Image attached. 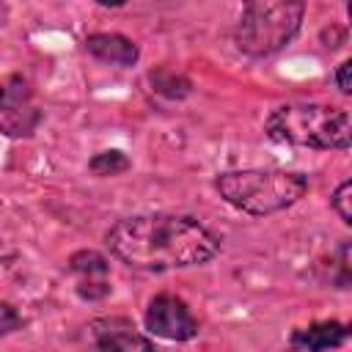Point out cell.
<instances>
[{
  "mask_svg": "<svg viewBox=\"0 0 352 352\" xmlns=\"http://www.w3.org/2000/svg\"><path fill=\"white\" fill-rule=\"evenodd\" d=\"M104 245L121 264L143 272L198 267L220 253V236L212 228L173 212L124 217L110 226Z\"/></svg>",
  "mask_w": 352,
  "mask_h": 352,
  "instance_id": "obj_1",
  "label": "cell"
},
{
  "mask_svg": "<svg viewBox=\"0 0 352 352\" xmlns=\"http://www.w3.org/2000/svg\"><path fill=\"white\" fill-rule=\"evenodd\" d=\"M264 132L275 143L314 148V151H346L352 143V118L341 104L322 102H292L275 107Z\"/></svg>",
  "mask_w": 352,
  "mask_h": 352,
  "instance_id": "obj_2",
  "label": "cell"
},
{
  "mask_svg": "<svg viewBox=\"0 0 352 352\" xmlns=\"http://www.w3.org/2000/svg\"><path fill=\"white\" fill-rule=\"evenodd\" d=\"M214 190L228 206L250 217H267L294 206L308 192V176L297 170H264V168L226 170L214 179Z\"/></svg>",
  "mask_w": 352,
  "mask_h": 352,
  "instance_id": "obj_3",
  "label": "cell"
},
{
  "mask_svg": "<svg viewBox=\"0 0 352 352\" xmlns=\"http://www.w3.org/2000/svg\"><path fill=\"white\" fill-rule=\"evenodd\" d=\"M302 16H305L302 3L250 0L245 3L234 30L236 50L250 58H267L280 52L300 33Z\"/></svg>",
  "mask_w": 352,
  "mask_h": 352,
  "instance_id": "obj_4",
  "label": "cell"
},
{
  "mask_svg": "<svg viewBox=\"0 0 352 352\" xmlns=\"http://www.w3.org/2000/svg\"><path fill=\"white\" fill-rule=\"evenodd\" d=\"M143 324L151 336L165 338V341H190L201 333V324L192 316L190 305L182 297L168 294V292L148 300Z\"/></svg>",
  "mask_w": 352,
  "mask_h": 352,
  "instance_id": "obj_5",
  "label": "cell"
},
{
  "mask_svg": "<svg viewBox=\"0 0 352 352\" xmlns=\"http://www.w3.org/2000/svg\"><path fill=\"white\" fill-rule=\"evenodd\" d=\"M94 346L82 352H157L148 336L135 333L126 319H96L91 322Z\"/></svg>",
  "mask_w": 352,
  "mask_h": 352,
  "instance_id": "obj_6",
  "label": "cell"
},
{
  "mask_svg": "<svg viewBox=\"0 0 352 352\" xmlns=\"http://www.w3.org/2000/svg\"><path fill=\"white\" fill-rule=\"evenodd\" d=\"M69 272L77 275V294L88 302L104 300L113 286H110V264L102 253L96 250H77L69 256Z\"/></svg>",
  "mask_w": 352,
  "mask_h": 352,
  "instance_id": "obj_7",
  "label": "cell"
},
{
  "mask_svg": "<svg viewBox=\"0 0 352 352\" xmlns=\"http://www.w3.org/2000/svg\"><path fill=\"white\" fill-rule=\"evenodd\" d=\"M346 341H349V324L338 319H324V322H311L305 327L292 330L289 349L292 352H327V349L344 346Z\"/></svg>",
  "mask_w": 352,
  "mask_h": 352,
  "instance_id": "obj_8",
  "label": "cell"
},
{
  "mask_svg": "<svg viewBox=\"0 0 352 352\" xmlns=\"http://www.w3.org/2000/svg\"><path fill=\"white\" fill-rule=\"evenodd\" d=\"M85 50L96 60L113 63V66H135L140 58L138 44L121 33H91L85 38Z\"/></svg>",
  "mask_w": 352,
  "mask_h": 352,
  "instance_id": "obj_9",
  "label": "cell"
},
{
  "mask_svg": "<svg viewBox=\"0 0 352 352\" xmlns=\"http://www.w3.org/2000/svg\"><path fill=\"white\" fill-rule=\"evenodd\" d=\"M38 121H41V113L33 104H22L0 116V132L8 138H28L36 132Z\"/></svg>",
  "mask_w": 352,
  "mask_h": 352,
  "instance_id": "obj_10",
  "label": "cell"
},
{
  "mask_svg": "<svg viewBox=\"0 0 352 352\" xmlns=\"http://www.w3.org/2000/svg\"><path fill=\"white\" fill-rule=\"evenodd\" d=\"M148 82H151V88L157 94H162L168 99H184L192 91V82L187 77H182V74H176V72H170L165 66L148 72Z\"/></svg>",
  "mask_w": 352,
  "mask_h": 352,
  "instance_id": "obj_11",
  "label": "cell"
},
{
  "mask_svg": "<svg viewBox=\"0 0 352 352\" xmlns=\"http://www.w3.org/2000/svg\"><path fill=\"white\" fill-rule=\"evenodd\" d=\"M22 104H30V88H28V82L19 74L0 77V116L8 113V110H14V107H22Z\"/></svg>",
  "mask_w": 352,
  "mask_h": 352,
  "instance_id": "obj_12",
  "label": "cell"
},
{
  "mask_svg": "<svg viewBox=\"0 0 352 352\" xmlns=\"http://www.w3.org/2000/svg\"><path fill=\"white\" fill-rule=\"evenodd\" d=\"M129 157L118 148H107V151H99L88 160V170L94 176H118L124 170H129Z\"/></svg>",
  "mask_w": 352,
  "mask_h": 352,
  "instance_id": "obj_13",
  "label": "cell"
},
{
  "mask_svg": "<svg viewBox=\"0 0 352 352\" xmlns=\"http://www.w3.org/2000/svg\"><path fill=\"white\" fill-rule=\"evenodd\" d=\"M352 182L346 179V182H341L338 187H336V192H333V198H330V206H333V212L341 217V223L344 226H352Z\"/></svg>",
  "mask_w": 352,
  "mask_h": 352,
  "instance_id": "obj_14",
  "label": "cell"
},
{
  "mask_svg": "<svg viewBox=\"0 0 352 352\" xmlns=\"http://www.w3.org/2000/svg\"><path fill=\"white\" fill-rule=\"evenodd\" d=\"M25 324V319L19 316V311L11 302H0V336H8L14 330H19Z\"/></svg>",
  "mask_w": 352,
  "mask_h": 352,
  "instance_id": "obj_15",
  "label": "cell"
},
{
  "mask_svg": "<svg viewBox=\"0 0 352 352\" xmlns=\"http://www.w3.org/2000/svg\"><path fill=\"white\" fill-rule=\"evenodd\" d=\"M349 69H352V63H349V60H341V63H338V69H336V85H338V91H341L344 96H349V94H352Z\"/></svg>",
  "mask_w": 352,
  "mask_h": 352,
  "instance_id": "obj_16",
  "label": "cell"
},
{
  "mask_svg": "<svg viewBox=\"0 0 352 352\" xmlns=\"http://www.w3.org/2000/svg\"><path fill=\"white\" fill-rule=\"evenodd\" d=\"M6 16H8V6H6V3H0V25L6 22Z\"/></svg>",
  "mask_w": 352,
  "mask_h": 352,
  "instance_id": "obj_17",
  "label": "cell"
}]
</instances>
